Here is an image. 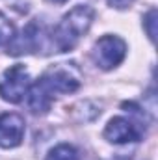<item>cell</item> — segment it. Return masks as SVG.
<instances>
[{"mask_svg":"<svg viewBox=\"0 0 158 160\" xmlns=\"http://www.w3.org/2000/svg\"><path fill=\"white\" fill-rule=\"evenodd\" d=\"M93 9L89 6H77L73 8L54 28L52 32V43L60 52H67L77 47L82 36L87 34L91 22H93Z\"/></svg>","mask_w":158,"mask_h":160,"instance_id":"6da1fadb","label":"cell"},{"mask_svg":"<svg viewBox=\"0 0 158 160\" xmlns=\"http://www.w3.org/2000/svg\"><path fill=\"white\" fill-rule=\"evenodd\" d=\"M71 63H60L52 69H48L36 84L41 89L54 99V93H73L80 88L78 71L75 67H69Z\"/></svg>","mask_w":158,"mask_h":160,"instance_id":"7a4b0ae2","label":"cell"},{"mask_svg":"<svg viewBox=\"0 0 158 160\" xmlns=\"http://www.w3.org/2000/svg\"><path fill=\"white\" fill-rule=\"evenodd\" d=\"M30 86H32V80H30L26 67L17 63L4 71V75L0 78V97L7 102L19 104L26 99Z\"/></svg>","mask_w":158,"mask_h":160,"instance_id":"3957f363","label":"cell"},{"mask_svg":"<svg viewBox=\"0 0 158 160\" xmlns=\"http://www.w3.org/2000/svg\"><path fill=\"white\" fill-rule=\"evenodd\" d=\"M126 56V43L117 36H102L95 43L91 50V58L97 63V67L108 71L117 67Z\"/></svg>","mask_w":158,"mask_h":160,"instance_id":"277c9868","label":"cell"},{"mask_svg":"<svg viewBox=\"0 0 158 160\" xmlns=\"http://www.w3.org/2000/svg\"><path fill=\"white\" fill-rule=\"evenodd\" d=\"M24 119L19 114H2L0 116V147L13 149L21 145L24 138Z\"/></svg>","mask_w":158,"mask_h":160,"instance_id":"5b68a950","label":"cell"},{"mask_svg":"<svg viewBox=\"0 0 158 160\" xmlns=\"http://www.w3.org/2000/svg\"><path fill=\"white\" fill-rule=\"evenodd\" d=\"M104 138L112 143H130L141 138V128L126 118H114L104 128Z\"/></svg>","mask_w":158,"mask_h":160,"instance_id":"8992f818","label":"cell"},{"mask_svg":"<svg viewBox=\"0 0 158 160\" xmlns=\"http://www.w3.org/2000/svg\"><path fill=\"white\" fill-rule=\"evenodd\" d=\"M45 160H80L78 158V151L69 145V143H62V145H56Z\"/></svg>","mask_w":158,"mask_h":160,"instance_id":"52a82bcc","label":"cell"},{"mask_svg":"<svg viewBox=\"0 0 158 160\" xmlns=\"http://www.w3.org/2000/svg\"><path fill=\"white\" fill-rule=\"evenodd\" d=\"M13 38H15V26H13V22L4 13H0V47L9 45L13 41Z\"/></svg>","mask_w":158,"mask_h":160,"instance_id":"ba28073f","label":"cell"},{"mask_svg":"<svg viewBox=\"0 0 158 160\" xmlns=\"http://www.w3.org/2000/svg\"><path fill=\"white\" fill-rule=\"evenodd\" d=\"M143 26H145V32H147L149 39L151 41L156 39V9H151L143 17Z\"/></svg>","mask_w":158,"mask_h":160,"instance_id":"9c48e42d","label":"cell"},{"mask_svg":"<svg viewBox=\"0 0 158 160\" xmlns=\"http://www.w3.org/2000/svg\"><path fill=\"white\" fill-rule=\"evenodd\" d=\"M114 8H126V6H130L132 4V0H108Z\"/></svg>","mask_w":158,"mask_h":160,"instance_id":"30bf717a","label":"cell"},{"mask_svg":"<svg viewBox=\"0 0 158 160\" xmlns=\"http://www.w3.org/2000/svg\"><path fill=\"white\" fill-rule=\"evenodd\" d=\"M50 2H58V4H63V2H67V0H50Z\"/></svg>","mask_w":158,"mask_h":160,"instance_id":"8fae6325","label":"cell"}]
</instances>
